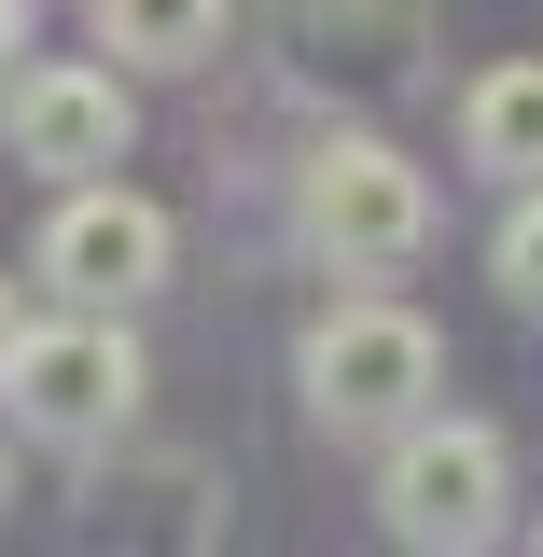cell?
Returning a JSON list of instances; mask_svg holds the SVG:
<instances>
[{
	"mask_svg": "<svg viewBox=\"0 0 543 557\" xmlns=\"http://www.w3.org/2000/svg\"><path fill=\"white\" fill-rule=\"evenodd\" d=\"M377 516H391V544H418V557L502 544V516H516V446H502L488 418L418 405L405 432L377 446Z\"/></svg>",
	"mask_w": 543,
	"mask_h": 557,
	"instance_id": "cell-1",
	"label": "cell"
},
{
	"mask_svg": "<svg viewBox=\"0 0 543 557\" xmlns=\"http://www.w3.org/2000/svg\"><path fill=\"white\" fill-rule=\"evenodd\" d=\"M139 391H153V362H139L126 307H57V321H28L14 362H0V418L42 432V446H112V432H139Z\"/></svg>",
	"mask_w": 543,
	"mask_h": 557,
	"instance_id": "cell-2",
	"label": "cell"
},
{
	"mask_svg": "<svg viewBox=\"0 0 543 557\" xmlns=\"http://www.w3.org/2000/svg\"><path fill=\"white\" fill-rule=\"evenodd\" d=\"M307 418L321 432H348V446H391L432 391H446V348H432V321L418 307H391V293H348V307H321L307 321Z\"/></svg>",
	"mask_w": 543,
	"mask_h": 557,
	"instance_id": "cell-3",
	"label": "cell"
},
{
	"mask_svg": "<svg viewBox=\"0 0 543 557\" xmlns=\"http://www.w3.org/2000/svg\"><path fill=\"white\" fill-rule=\"evenodd\" d=\"M293 223H307V251H321L335 278H391V265L432 251V182H418L391 139L335 126L307 168H293Z\"/></svg>",
	"mask_w": 543,
	"mask_h": 557,
	"instance_id": "cell-4",
	"label": "cell"
},
{
	"mask_svg": "<svg viewBox=\"0 0 543 557\" xmlns=\"http://www.w3.org/2000/svg\"><path fill=\"white\" fill-rule=\"evenodd\" d=\"M168 209L126 196L112 168L98 182H57V209H42V278H57L70 307H139V293H168Z\"/></svg>",
	"mask_w": 543,
	"mask_h": 557,
	"instance_id": "cell-5",
	"label": "cell"
},
{
	"mask_svg": "<svg viewBox=\"0 0 543 557\" xmlns=\"http://www.w3.org/2000/svg\"><path fill=\"white\" fill-rule=\"evenodd\" d=\"M0 139H14V168H42V182H98V168H126V84L112 70H84V57H28V70H0Z\"/></svg>",
	"mask_w": 543,
	"mask_h": 557,
	"instance_id": "cell-6",
	"label": "cell"
},
{
	"mask_svg": "<svg viewBox=\"0 0 543 557\" xmlns=\"http://www.w3.org/2000/svg\"><path fill=\"white\" fill-rule=\"evenodd\" d=\"M460 168H474V182H543V57L474 70V98H460Z\"/></svg>",
	"mask_w": 543,
	"mask_h": 557,
	"instance_id": "cell-7",
	"label": "cell"
},
{
	"mask_svg": "<svg viewBox=\"0 0 543 557\" xmlns=\"http://www.w3.org/2000/svg\"><path fill=\"white\" fill-rule=\"evenodd\" d=\"M84 14H98V42H112L126 70H209L237 0H84Z\"/></svg>",
	"mask_w": 543,
	"mask_h": 557,
	"instance_id": "cell-8",
	"label": "cell"
},
{
	"mask_svg": "<svg viewBox=\"0 0 543 557\" xmlns=\"http://www.w3.org/2000/svg\"><path fill=\"white\" fill-rule=\"evenodd\" d=\"M488 265H502V293H516V307H543V182H516L502 237H488Z\"/></svg>",
	"mask_w": 543,
	"mask_h": 557,
	"instance_id": "cell-9",
	"label": "cell"
},
{
	"mask_svg": "<svg viewBox=\"0 0 543 557\" xmlns=\"http://www.w3.org/2000/svg\"><path fill=\"white\" fill-rule=\"evenodd\" d=\"M14 57H28V0H0V70H14Z\"/></svg>",
	"mask_w": 543,
	"mask_h": 557,
	"instance_id": "cell-10",
	"label": "cell"
},
{
	"mask_svg": "<svg viewBox=\"0 0 543 557\" xmlns=\"http://www.w3.org/2000/svg\"><path fill=\"white\" fill-rule=\"evenodd\" d=\"M14 335H28V307H14V278H0V362H14Z\"/></svg>",
	"mask_w": 543,
	"mask_h": 557,
	"instance_id": "cell-11",
	"label": "cell"
},
{
	"mask_svg": "<svg viewBox=\"0 0 543 557\" xmlns=\"http://www.w3.org/2000/svg\"><path fill=\"white\" fill-rule=\"evenodd\" d=\"M0 502H14V460H0Z\"/></svg>",
	"mask_w": 543,
	"mask_h": 557,
	"instance_id": "cell-12",
	"label": "cell"
}]
</instances>
